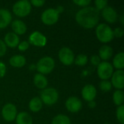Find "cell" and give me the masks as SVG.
<instances>
[{
	"label": "cell",
	"mask_w": 124,
	"mask_h": 124,
	"mask_svg": "<svg viewBox=\"0 0 124 124\" xmlns=\"http://www.w3.org/2000/svg\"><path fill=\"white\" fill-rule=\"evenodd\" d=\"M76 22L85 28H92L98 25L100 11L94 7H86L79 9L75 16Z\"/></svg>",
	"instance_id": "1"
},
{
	"label": "cell",
	"mask_w": 124,
	"mask_h": 124,
	"mask_svg": "<svg viewBox=\"0 0 124 124\" xmlns=\"http://www.w3.org/2000/svg\"><path fill=\"white\" fill-rule=\"evenodd\" d=\"M95 33L99 41L102 43L110 42L114 38L113 29L106 23L98 24L97 25Z\"/></svg>",
	"instance_id": "2"
},
{
	"label": "cell",
	"mask_w": 124,
	"mask_h": 124,
	"mask_svg": "<svg viewBox=\"0 0 124 124\" xmlns=\"http://www.w3.org/2000/svg\"><path fill=\"white\" fill-rule=\"evenodd\" d=\"M36 66V70L39 71V73L43 75L48 74L54 70L55 67V62L52 57L45 56L38 61Z\"/></svg>",
	"instance_id": "3"
},
{
	"label": "cell",
	"mask_w": 124,
	"mask_h": 124,
	"mask_svg": "<svg viewBox=\"0 0 124 124\" xmlns=\"http://www.w3.org/2000/svg\"><path fill=\"white\" fill-rule=\"evenodd\" d=\"M59 98V93L54 88L49 87L45 88L42 90L40 95V99L43 103L46 105H54Z\"/></svg>",
	"instance_id": "4"
},
{
	"label": "cell",
	"mask_w": 124,
	"mask_h": 124,
	"mask_svg": "<svg viewBox=\"0 0 124 124\" xmlns=\"http://www.w3.org/2000/svg\"><path fill=\"white\" fill-rule=\"evenodd\" d=\"M12 12L18 17H23L28 15L31 12V4L28 0H20L12 6Z\"/></svg>",
	"instance_id": "5"
},
{
	"label": "cell",
	"mask_w": 124,
	"mask_h": 124,
	"mask_svg": "<svg viewBox=\"0 0 124 124\" xmlns=\"http://www.w3.org/2000/svg\"><path fill=\"white\" fill-rule=\"evenodd\" d=\"M59 13L54 8H48L45 9L41 15V20L44 24L47 25H52L55 24L59 20Z\"/></svg>",
	"instance_id": "6"
},
{
	"label": "cell",
	"mask_w": 124,
	"mask_h": 124,
	"mask_svg": "<svg viewBox=\"0 0 124 124\" xmlns=\"http://www.w3.org/2000/svg\"><path fill=\"white\" fill-rule=\"evenodd\" d=\"M114 72L112 64L107 61H103L97 66V75L102 80H108L111 78Z\"/></svg>",
	"instance_id": "7"
},
{
	"label": "cell",
	"mask_w": 124,
	"mask_h": 124,
	"mask_svg": "<svg viewBox=\"0 0 124 124\" xmlns=\"http://www.w3.org/2000/svg\"><path fill=\"white\" fill-rule=\"evenodd\" d=\"M58 57L63 65H70L74 62L75 55L72 49H70L69 47L63 46L58 52Z\"/></svg>",
	"instance_id": "8"
},
{
	"label": "cell",
	"mask_w": 124,
	"mask_h": 124,
	"mask_svg": "<svg viewBox=\"0 0 124 124\" xmlns=\"http://www.w3.org/2000/svg\"><path fill=\"white\" fill-rule=\"evenodd\" d=\"M17 115V108L12 103H7L3 106L1 116L6 121H13L15 119Z\"/></svg>",
	"instance_id": "9"
},
{
	"label": "cell",
	"mask_w": 124,
	"mask_h": 124,
	"mask_svg": "<svg viewBox=\"0 0 124 124\" xmlns=\"http://www.w3.org/2000/svg\"><path fill=\"white\" fill-rule=\"evenodd\" d=\"M65 108L70 113H78L82 108V102L77 97H70L65 102Z\"/></svg>",
	"instance_id": "10"
},
{
	"label": "cell",
	"mask_w": 124,
	"mask_h": 124,
	"mask_svg": "<svg viewBox=\"0 0 124 124\" xmlns=\"http://www.w3.org/2000/svg\"><path fill=\"white\" fill-rule=\"evenodd\" d=\"M111 84L115 88L122 90L124 88V72L123 70H117L111 76Z\"/></svg>",
	"instance_id": "11"
},
{
	"label": "cell",
	"mask_w": 124,
	"mask_h": 124,
	"mask_svg": "<svg viewBox=\"0 0 124 124\" xmlns=\"http://www.w3.org/2000/svg\"><path fill=\"white\" fill-rule=\"evenodd\" d=\"M46 37L39 31H34L29 36V42L36 46H44L46 44Z\"/></svg>",
	"instance_id": "12"
},
{
	"label": "cell",
	"mask_w": 124,
	"mask_h": 124,
	"mask_svg": "<svg viewBox=\"0 0 124 124\" xmlns=\"http://www.w3.org/2000/svg\"><path fill=\"white\" fill-rule=\"evenodd\" d=\"M81 96L83 99L87 102L94 100L97 96V89L92 84L85 85L81 90Z\"/></svg>",
	"instance_id": "13"
},
{
	"label": "cell",
	"mask_w": 124,
	"mask_h": 124,
	"mask_svg": "<svg viewBox=\"0 0 124 124\" xmlns=\"http://www.w3.org/2000/svg\"><path fill=\"white\" fill-rule=\"evenodd\" d=\"M102 16L107 22L110 23H114L118 20L117 11L110 6H107L102 10Z\"/></svg>",
	"instance_id": "14"
},
{
	"label": "cell",
	"mask_w": 124,
	"mask_h": 124,
	"mask_svg": "<svg viewBox=\"0 0 124 124\" xmlns=\"http://www.w3.org/2000/svg\"><path fill=\"white\" fill-rule=\"evenodd\" d=\"M4 42L5 43L7 46L10 48H15L18 46L20 43V38L15 33L9 32L4 36Z\"/></svg>",
	"instance_id": "15"
},
{
	"label": "cell",
	"mask_w": 124,
	"mask_h": 124,
	"mask_svg": "<svg viewBox=\"0 0 124 124\" xmlns=\"http://www.w3.org/2000/svg\"><path fill=\"white\" fill-rule=\"evenodd\" d=\"M12 14L6 9H0V29L4 28L12 22Z\"/></svg>",
	"instance_id": "16"
},
{
	"label": "cell",
	"mask_w": 124,
	"mask_h": 124,
	"mask_svg": "<svg viewBox=\"0 0 124 124\" xmlns=\"http://www.w3.org/2000/svg\"><path fill=\"white\" fill-rule=\"evenodd\" d=\"M12 29L13 33L18 35L24 34L27 31V26L25 23L21 20H15L12 22Z\"/></svg>",
	"instance_id": "17"
},
{
	"label": "cell",
	"mask_w": 124,
	"mask_h": 124,
	"mask_svg": "<svg viewBox=\"0 0 124 124\" xmlns=\"http://www.w3.org/2000/svg\"><path fill=\"white\" fill-rule=\"evenodd\" d=\"M113 54V49L110 46L103 45L99 49V57L101 60L105 61L110 60Z\"/></svg>",
	"instance_id": "18"
},
{
	"label": "cell",
	"mask_w": 124,
	"mask_h": 124,
	"mask_svg": "<svg viewBox=\"0 0 124 124\" xmlns=\"http://www.w3.org/2000/svg\"><path fill=\"white\" fill-rule=\"evenodd\" d=\"M26 63V59L23 55L15 54L9 58V64L15 68H22Z\"/></svg>",
	"instance_id": "19"
},
{
	"label": "cell",
	"mask_w": 124,
	"mask_h": 124,
	"mask_svg": "<svg viewBox=\"0 0 124 124\" xmlns=\"http://www.w3.org/2000/svg\"><path fill=\"white\" fill-rule=\"evenodd\" d=\"M33 83L37 88L44 89L48 85V80L44 75L36 73L33 77Z\"/></svg>",
	"instance_id": "20"
},
{
	"label": "cell",
	"mask_w": 124,
	"mask_h": 124,
	"mask_svg": "<svg viewBox=\"0 0 124 124\" xmlns=\"http://www.w3.org/2000/svg\"><path fill=\"white\" fill-rule=\"evenodd\" d=\"M15 120L17 124H33L32 117L27 112L19 113L17 115Z\"/></svg>",
	"instance_id": "21"
},
{
	"label": "cell",
	"mask_w": 124,
	"mask_h": 124,
	"mask_svg": "<svg viewBox=\"0 0 124 124\" xmlns=\"http://www.w3.org/2000/svg\"><path fill=\"white\" fill-rule=\"evenodd\" d=\"M42 106H43V102L41 100L40 97H35L32 98L30 100L29 104H28L29 109L33 113L39 112L41 110Z\"/></svg>",
	"instance_id": "22"
},
{
	"label": "cell",
	"mask_w": 124,
	"mask_h": 124,
	"mask_svg": "<svg viewBox=\"0 0 124 124\" xmlns=\"http://www.w3.org/2000/svg\"><path fill=\"white\" fill-rule=\"evenodd\" d=\"M113 67L117 70H123L124 68V53L120 52L116 54L113 60Z\"/></svg>",
	"instance_id": "23"
},
{
	"label": "cell",
	"mask_w": 124,
	"mask_h": 124,
	"mask_svg": "<svg viewBox=\"0 0 124 124\" xmlns=\"http://www.w3.org/2000/svg\"><path fill=\"white\" fill-rule=\"evenodd\" d=\"M113 100L115 105H116L118 107L123 105L124 102V94L123 90L117 89L114 92L113 94Z\"/></svg>",
	"instance_id": "24"
},
{
	"label": "cell",
	"mask_w": 124,
	"mask_h": 124,
	"mask_svg": "<svg viewBox=\"0 0 124 124\" xmlns=\"http://www.w3.org/2000/svg\"><path fill=\"white\" fill-rule=\"evenodd\" d=\"M52 124H70V120L66 115L58 114L53 118Z\"/></svg>",
	"instance_id": "25"
},
{
	"label": "cell",
	"mask_w": 124,
	"mask_h": 124,
	"mask_svg": "<svg viewBox=\"0 0 124 124\" xmlns=\"http://www.w3.org/2000/svg\"><path fill=\"white\" fill-rule=\"evenodd\" d=\"M75 64L79 66H84L88 62V57L84 54H80L77 55L74 59Z\"/></svg>",
	"instance_id": "26"
},
{
	"label": "cell",
	"mask_w": 124,
	"mask_h": 124,
	"mask_svg": "<svg viewBox=\"0 0 124 124\" xmlns=\"http://www.w3.org/2000/svg\"><path fill=\"white\" fill-rule=\"evenodd\" d=\"M116 118L118 122L124 124V105L118 106L116 110Z\"/></svg>",
	"instance_id": "27"
},
{
	"label": "cell",
	"mask_w": 124,
	"mask_h": 124,
	"mask_svg": "<svg viewBox=\"0 0 124 124\" xmlns=\"http://www.w3.org/2000/svg\"><path fill=\"white\" fill-rule=\"evenodd\" d=\"M112 84L108 80H102L100 83V88L103 92H109L112 89Z\"/></svg>",
	"instance_id": "28"
},
{
	"label": "cell",
	"mask_w": 124,
	"mask_h": 124,
	"mask_svg": "<svg viewBox=\"0 0 124 124\" xmlns=\"http://www.w3.org/2000/svg\"><path fill=\"white\" fill-rule=\"evenodd\" d=\"M94 4L96 5L95 8L100 11V10H102L103 9H105L108 6V1H105V0H96L94 1Z\"/></svg>",
	"instance_id": "29"
},
{
	"label": "cell",
	"mask_w": 124,
	"mask_h": 124,
	"mask_svg": "<svg viewBox=\"0 0 124 124\" xmlns=\"http://www.w3.org/2000/svg\"><path fill=\"white\" fill-rule=\"evenodd\" d=\"M113 33L114 37L121 38V37H123V36H124V31L122 28H121V27H117V28H116L114 30H113Z\"/></svg>",
	"instance_id": "30"
},
{
	"label": "cell",
	"mask_w": 124,
	"mask_h": 124,
	"mask_svg": "<svg viewBox=\"0 0 124 124\" xmlns=\"http://www.w3.org/2000/svg\"><path fill=\"white\" fill-rule=\"evenodd\" d=\"M91 2H92L91 0H73V3L83 7H88L91 4Z\"/></svg>",
	"instance_id": "31"
},
{
	"label": "cell",
	"mask_w": 124,
	"mask_h": 124,
	"mask_svg": "<svg viewBox=\"0 0 124 124\" xmlns=\"http://www.w3.org/2000/svg\"><path fill=\"white\" fill-rule=\"evenodd\" d=\"M17 48L20 51H25L29 48V42L27 41H22L19 43Z\"/></svg>",
	"instance_id": "32"
},
{
	"label": "cell",
	"mask_w": 124,
	"mask_h": 124,
	"mask_svg": "<svg viewBox=\"0 0 124 124\" xmlns=\"http://www.w3.org/2000/svg\"><path fill=\"white\" fill-rule=\"evenodd\" d=\"M90 61L92 65H94L95 66H98L100 65V63L101 62V59L100 58V57L98 55L94 54L90 57Z\"/></svg>",
	"instance_id": "33"
},
{
	"label": "cell",
	"mask_w": 124,
	"mask_h": 124,
	"mask_svg": "<svg viewBox=\"0 0 124 124\" xmlns=\"http://www.w3.org/2000/svg\"><path fill=\"white\" fill-rule=\"evenodd\" d=\"M7 46H6L4 41L0 39V57H2L7 52Z\"/></svg>",
	"instance_id": "34"
},
{
	"label": "cell",
	"mask_w": 124,
	"mask_h": 124,
	"mask_svg": "<svg viewBox=\"0 0 124 124\" xmlns=\"http://www.w3.org/2000/svg\"><path fill=\"white\" fill-rule=\"evenodd\" d=\"M6 71H7L6 65H5L4 62H3L2 61H0V77H1V78L4 77V76H5Z\"/></svg>",
	"instance_id": "35"
},
{
	"label": "cell",
	"mask_w": 124,
	"mask_h": 124,
	"mask_svg": "<svg viewBox=\"0 0 124 124\" xmlns=\"http://www.w3.org/2000/svg\"><path fill=\"white\" fill-rule=\"evenodd\" d=\"M30 2L32 5L39 7H41L44 4L45 1L44 0H31Z\"/></svg>",
	"instance_id": "36"
},
{
	"label": "cell",
	"mask_w": 124,
	"mask_h": 124,
	"mask_svg": "<svg viewBox=\"0 0 124 124\" xmlns=\"http://www.w3.org/2000/svg\"><path fill=\"white\" fill-rule=\"evenodd\" d=\"M96 106H97V102L94 100L88 102V107L89 108H94Z\"/></svg>",
	"instance_id": "37"
},
{
	"label": "cell",
	"mask_w": 124,
	"mask_h": 124,
	"mask_svg": "<svg viewBox=\"0 0 124 124\" xmlns=\"http://www.w3.org/2000/svg\"><path fill=\"white\" fill-rule=\"evenodd\" d=\"M56 10L57 11V12L60 14V13H62L63 11H64V7H63V6H62V5H58L57 6V7L56 8Z\"/></svg>",
	"instance_id": "38"
},
{
	"label": "cell",
	"mask_w": 124,
	"mask_h": 124,
	"mask_svg": "<svg viewBox=\"0 0 124 124\" xmlns=\"http://www.w3.org/2000/svg\"><path fill=\"white\" fill-rule=\"evenodd\" d=\"M29 69H30L31 70H36V64L33 63V64H31V65H29Z\"/></svg>",
	"instance_id": "39"
},
{
	"label": "cell",
	"mask_w": 124,
	"mask_h": 124,
	"mask_svg": "<svg viewBox=\"0 0 124 124\" xmlns=\"http://www.w3.org/2000/svg\"><path fill=\"white\" fill-rule=\"evenodd\" d=\"M124 15H121V24H122V25H124Z\"/></svg>",
	"instance_id": "40"
},
{
	"label": "cell",
	"mask_w": 124,
	"mask_h": 124,
	"mask_svg": "<svg viewBox=\"0 0 124 124\" xmlns=\"http://www.w3.org/2000/svg\"></svg>",
	"instance_id": "41"
}]
</instances>
